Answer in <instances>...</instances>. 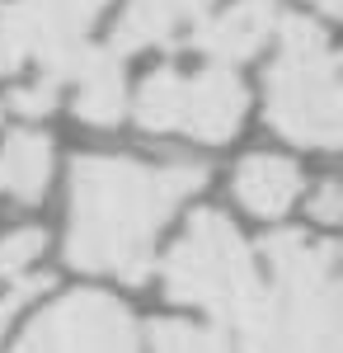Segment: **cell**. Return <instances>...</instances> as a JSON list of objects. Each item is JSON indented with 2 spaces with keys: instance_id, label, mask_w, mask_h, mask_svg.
<instances>
[{
  "instance_id": "1",
  "label": "cell",
  "mask_w": 343,
  "mask_h": 353,
  "mask_svg": "<svg viewBox=\"0 0 343 353\" xmlns=\"http://www.w3.org/2000/svg\"><path fill=\"white\" fill-rule=\"evenodd\" d=\"M198 189L202 170L184 161L146 165L132 156H85L71 174L66 259L85 273L146 283L156 231Z\"/></svg>"
},
{
  "instance_id": "2",
  "label": "cell",
  "mask_w": 343,
  "mask_h": 353,
  "mask_svg": "<svg viewBox=\"0 0 343 353\" xmlns=\"http://www.w3.org/2000/svg\"><path fill=\"white\" fill-rule=\"evenodd\" d=\"M268 273L236 334L240 353H339V254L329 241L282 231L264 245Z\"/></svg>"
},
{
  "instance_id": "3",
  "label": "cell",
  "mask_w": 343,
  "mask_h": 353,
  "mask_svg": "<svg viewBox=\"0 0 343 353\" xmlns=\"http://www.w3.org/2000/svg\"><path fill=\"white\" fill-rule=\"evenodd\" d=\"M268 123L296 146H339V66L324 28L306 14L278 19L268 66Z\"/></svg>"
},
{
  "instance_id": "4",
  "label": "cell",
  "mask_w": 343,
  "mask_h": 353,
  "mask_svg": "<svg viewBox=\"0 0 343 353\" xmlns=\"http://www.w3.org/2000/svg\"><path fill=\"white\" fill-rule=\"evenodd\" d=\"M264 273L254 264L249 245L221 212H198L188 221L184 241L165 259V292L184 306L211 311L226 330H236L259 297Z\"/></svg>"
},
{
  "instance_id": "5",
  "label": "cell",
  "mask_w": 343,
  "mask_h": 353,
  "mask_svg": "<svg viewBox=\"0 0 343 353\" xmlns=\"http://www.w3.org/2000/svg\"><path fill=\"white\" fill-rule=\"evenodd\" d=\"M245 85L231 66L174 71L165 66L136 90V123L146 132H184L198 141H231L245 118Z\"/></svg>"
},
{
  "instance_id": "6",
  "label": "cell",
  "mask_w": 343,
  "mask_h": 353,
  "mask_svg": "<svg viewBox=\"0 0 343 353\" xmlns=\"http://www.w3.org/2000/svg\"><path fill=\"white\" fill-rule=\"evenodd\" d=\"M10 353H136V330L127 306L113 297L71 292L52 301Z\"/></svg>"
},
{
  "instance_id": "7",
  "label": "cell",
  "mask_w": 343,
  "mask_h": 353,
  "mask_svg": "<svg viewBox=\"0 0 343 353\" xmlns=\"http://www.w3.org/2000/svg\"><path fill=\"white\" fill-rule=\"evenodd\" d=\"M61 85H76V113L94 128L118 123L123 109H127V76H123V57L113 48L85 43Z\"/></svg>"
},
{
  "instance_id": "8",
  "label": "cell",
  "mask_w": 343,
  "mask_h": 353,
  "mask_svg": "<svg viewBox=\"0 0 343 353\" xmlns=\"http://www.w3.org/2000/svg\"><path fill=\"white\" fill-rule=\"evenodd\" d=\"M273 28H278V0H236L231 10L198 28V48L207 52L211 66H231L259 52Z\"/></svg>"
},
{
  "instance_id": "9",
  "label": "cell",
  "mask_w": 343,
  "mask_h": 353,
  "mask_svg": "<svg viewBox=\"0 0 343 353\" xmlns=\"http://www.w3.org/2000/svg\"><path fill=\"white\" fill-rule=\"evenodd\" d=\"M211 0H132L123 10V19L113 28V52L127 57L136 48H156V43H169L174 33L193 28L202 14H207Z\"/></svg>"
},
{
  "instance_id": "10",
  "label": "cell",
  "mask_w": 343,
  "mask_h": 353,
  "mask_svg": "<svg viewBox=\"0 0 343 353\" xmlns=\"http://www.w3.org/2000/svg\"><path fill=\"white\" fill-rule=\"evenodd\" d=\"M301 193V170L287 156H249L236 170V198L254 217H282Z\"/></svg>"
},
{
  "instance_id": "11",
  "label": "cell",
  "mask_w": 343,
  "mask_h": 353,
  "mask_svg": "<svg viewBox=\"0 0 343 353\" xmlns=\"http://www.w3.org/2000/svg\"><path fill=\"white\" fill-rule=\"evenodd\" d=\"M48 179H52V141L43 132H33V128L5 137V146H0V189L14 193L19 203H33V198H43Z\"/></svg>"
},
{
  "instance_id": "12",
  "label": "cell",
  "mask_w": 343,
  "mask_h": 353,
  "mask_svg": "<svg viewBox=\"0 0 343 353\" xmlns=\"http://www.w3.org/2000/svg\"><path fill=\"white\" fill-rule=\"evenodd\" d=\"M151 349L156 353H240L226 330L193 325V321H160L151 330Z\"/></svg>"
},
{
  "instance_id": "13",
  "label": "cell",
  "mask_w": 343,
  "mask_h": 353,
  "mask_svg": "<svg viewBox=\"0 0 343 353\" xmlns=\"http://www.w3.org/2000/svg\"><path fill=\"white\" fill-rule=\"evenodd\" d=\"M43 231L38 226H19V231H10L5 241H0V283L5 278H24V273H33V264H38V254H43Z\"/></svg>"
},
{
  "instance_id": "14",
  "label": "cell",
  "mask_w": 343,
  "mask_h": 353,
  "mask_svg": "<svg viewBox=\"0 0 343 353\" xmlns=\"http://www.w3.org/2000/svg\"><path fill=\"white\" fill-rule=\"evenodd\" d=\"M28 61V28L14 0H0V76L19 71Z\"/></svg>"
},
{
  "instance_id": "15",
  "label": "cell",
  "mask_w": 343,
  "mask_h": 353,
  "mask_svg": "<svg viewBox=\"0 0 343 353\" xmlns=\"http://www.w3.org/2000/svg\"><path fill=\"white\" fill-rule=\"evenodd\" d=\"M10 104H14V113H24V118H43V113L56 109V81L52 76H38V81L19 85L10 94Z\"/></svg>"
},
{
  "instance_id": "16",
  "label": "cell",
  "mask_w": 343,
  "mask_h": 353,
  "mask_svg": "<svg viewBox=\"0 0 343 353\" xmlns=\"http://www.w3.org/2000/svg\"><path fill=\"white\" fill-rule=\"evenodd\" d=\"M43 283H48V278H33V273H24V278H5V283H0V334H5V325L14 321V311H19L28 297L43 292Z\"/></svg>"
},
{
  "instance_id": "17",
  "label": "cell",
  "mask_w": 343,
  "mask_h": 353,
  "mask_svg": "<svg viewBox=\"0 0 343 353\" xmlns=\"http://www.w3.org/2000/svg\"><path fill=\"white\" fill-rule=\"evenodd\" d=\"M311 212H315L320 221H334V217H339V184H324V189L315 193V203H311Z\"/></svg>"
},
{
  "instance_id": "18",
  "label": "cell",
  "mask_w": 343,
  "mask_h": 353,
  "mask_svg": "<svg viewBox=\"0 0 343 353\" xmlns=\"http://www.w3.org/2000/svg\"><path fill=\"white\" fill-rule=\"evenodd\" d=\"M311 5H320L324 14H339V0H311Z\"/></svg>"
}]
</instances>
